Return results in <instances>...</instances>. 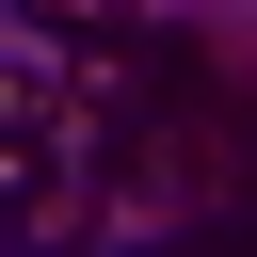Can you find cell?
I'll use <instances>...</instances> for the list:
<instances>
[{"mask_svg":"<svg viewBox=\"0 0 257 257\" xmlns=\"http://www.w3.org/2000/svg\"><path fill=\"white\" fill-rule=\"evenodd\" d=\"M48 48H128V0H32Z\"/></svg>","mask_w":257,"mask_h":257,"instance_id":"6da1fadb","label":"cell"}]
</instances>
